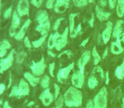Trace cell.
<instances>
[{
  "instance_id": "5bb4252c",
  "label": "cell",
  "mask_w": 124,
  "mask_h": 108,
  "mask_svg": "<svg viewBox=\"0 0 124 108\" xmlns=\"http://www.w3.org/2000/svg\"><path fill=\"white\" fill-rule=\"evenodd\" d=\"M110 51L115 55H119L124 51V48L122 46V39L121 37L116 38V41H112L110 45Z\"/></svg>"
},
{
  "instance_id": "7a4b0ae2",
  "label": "cell",
  "mask_w": 124,
  "mask_h": 108,
  "mask_svg": "<svg viewBox=\"0 0 124 108\" xmlns=\"http://www.w3.org/2000/svg\"><path fill=\"white\" fill-rule=\"evenodd\" d=\"M37 21L38 22V25L36 27V31H38L42 36H47L50 30V21L48 13L45 10H40L38 13Z\"/></svg>"
},
{
  "instance_id": "681fc988",
  "label": "cell",
  "mask_w": 124,
  "mask_h": 108,
  "mask_svg": "<svg viewBox=\"0 0 124 108\" xmlns=\"http://www.w3.org/2000/svg\"><path fill=\"white\" fill-rule=\"evenodd\" d=\"M93 21H94V17H93V14L92 15V17H91V19L89 20V25H90V26L91 27H93Z\"/></svg>"
},
{
  "instance_id": "bcb514c9",
  "label": "cell",
  "mask_w": 124,
  "mask_h": 108,
  "mask_svg": "<svg viewBox=\"0 0 124 108\" xmlns=\"http://www.w3.org/2000/svg\"><path fill=\"white\" fill-rule=\"evenodd\" d=\"M99 4H100V5L101 6V7H105L107 4V2H106V0H100Z\"/></svg>"
},
{
  "instance_id": "277c9868",
  "label": "cell",
  "mask_w": 124,
  "mask_h": 108,
  "mask_svg": "<svg viewBox=\"0 0 124 108\" xmlns=\"http://www.w3.org/2000/svg\"><path fill=\"white\" fill-rule=\"evenodd\" d=\"M15 53H16V50H11L9 55L6 57V58H3L0 60V74H3L4 71L8 70L12 66L15 59Z\"/></svg>"
},
{
  "instance_id": "f35d334b",
  "label": "cell",
  "mask_w": 124,
  "mask_h": 108,
  "mask_svg": "<svg viewBox=\"0 0 124 108\" xmlns=\"http://www.w3.org/2000/svg\"><path fill=\"white\" fill-rule=\"evenodd\" d=\"M64 19V18H60V19H58L56 21H55L54 25V31H57V30H58L59 26H60V23H61V21Z\"/></svg>"
},
{
  "instance_id": "d4e9b609",
  "label": "cell",
  "mask_w": 124,
  "mask_h": 108,
  "mask_svg": "<svg viewBox=\"0 0 124 108\" xmlns=\"http://www.w3.org/2000/svg\"><path fill=\"white\" fill-rule=\"evenodd\" d=\"M99 84V81L97 79V78L95 77L94 75H91L89 78H88V86L89 89H93L97 85Z\"/></svg>"
},
{
  "instance_id": "52a82bcc",
  "label": "cell",
  "mask_w": 124,
  "mask_h": 108,
  "mask_svg": "<svg viewBox=\"0 0 124 108\" xmlns=\"http://www.w3.org/2000/svg\"><path fill=\"white\" fill-rule=\"evenodd\" d=\"M71 84L77 89H82L84 84V73H82L80 70L74 72L71 76Z\"/></svg>"
},
{
  "instance_id": "ee69618b",
  "label": "cell",
  "mask_w": 124,
  "mask_h": 108,
  "mask_svg": "<svg viewBox=\"0 0 124 108\" xmlns=\"http://www.w3.org/2000/svg\"><path fill=\"white\" fill-rule=\"evenodd\" d=\"M86 108H94V104H93V101L89 100V101L87 102Z\"/></svg>"
},
{
  "instance_id": "4316f807",
  "label": "cell",
  "mask_w": 124,
  "mask_h": 108,
  "mask_svg": "<svg viewBox=\"0 0 124 108\" xmlns=\"http://www.w3.org/2000/svg\"><path fill=\"white\" fill-rule=\"evenodd\" d=\"M78 15V14H71L69 16V20H70V26H69V31L70 34L74 31L75 30V17Z\"/></svg>"
},
{
  "instance_id": "816d5d0a",
  "label": "cell",
  "mask_w": 124,
  "mask_h": 108,
  "mask_svg": "<svg viewBox=\"0 0 124 108\" xmlns=\"http://www.w3.org/2000/svg\"><path fill=\"white\" fill-rule=\"evenodd\" d=\"M107 54H108V48H105V51H104V54H103V57H104V58L106 57Z\"/></svg>"
},
{
  "instance_id": "3957f363",
  "label": "cell",
  "mask_w": 124,
  "mask_h": 108,
  "mask_svg": "<svg viewBox=\"0 0 124 108\" xmlns=\"http://www.w3.org/2000/svg\"><path fill=\"white\" fill-rule=\"evenodd\" d=\"M107 89L102 87L93 99L94 108H107Z\"/></svg>"
},
{
  "instance_id": "8992f818",
  "label": "cell",
  "mask_w": 124,
  "mask_h": 108,
  "mask_svg": "<svg viewBox=\"0 0 124 108\" xmlns=\"http://www.w3.org/2000/svg\"><path fill=\"white\" fill-rule=\"evenodd\" d=\"M74 66H75L74 63H71V64H70L67 67L60 69V70L58 71V74H57V79H58L59 82L64 83L65 81L67 79L71 71L74 69Z\"/></svg>"
},
{
  "instance_id": "5b68a950",
  "label": "cell",
  "mask_w": 124,
  "mask_h": 108,
  "mask_svg": "<svg viewBox=\"0 0 124 108\" xmlns=\"http://www.w3.org/2000/svg\"><path fill=\"white\" fill-rule=\"evenodd\" d=\"M31 71H32L33 74L35 76H40L42 74H43L45 71V68H46V64H45L44 57H42L41 60L38 63L32 62L30 66Z\"/></svg>"
},
{
  "instance_id": "d6986e66",
  "label": "cell",
  "mask_w": 124,
  "mask_h": 108,
  "mask_svg": "<svg viewBox=\"0 0 124 108\" xmlns=\"http://www.w3.org/2000/svg\"><path fill=\"white\" fill-rule=\"evenodd\" d=\"M95 12H96L97 18H98L100 21L107 20L110 16V13L104 11L103 9H101V7L99 5H97L96 8H95Z\"/></svg>"
},
{
  "instance_id": "b9f144b4",
  "label": "cell",
  "mask_w": 124,
  "mask_h": 108,
  "mask_svg": "<svg viewBox=\"0 0 124 108\" xmlns=\"http://www.w3.org/2000/svg\"><path fill=\"white\" fill-rule=\"evenodd\" d=\"M54 67H55L54 63H52V64H49V74L51 76H54Z\"/></svg>"
},
{
  "instance_id": "7402d4cb",
  "label": "cell",
  "mask_w": 124,
  "mask_h": 108,
  "mask_svg": "<svg viewBox=\"0 0 124 108\" xmlns=\"http://www.w3.org/2000/svg\"><path fill=\"white\" fill-rule=\"evenodd\" d=\"M60 36V35L59 34L58 31L54 33V34H51L48 37V50L53 49L54 47H55V43H56V41L59 37Z\"/></svg>"
},
{
  "instance_id": "9a60e30c",
  "label": "cell",
  "mask_w": 124,
  "mask_h": 108,
  "mask_svg": "<svg viewBox=\"0 0 124 108\" xmlns=\"http://www.w3.org/2000/svg\"><path fill=\"white\" fill-rule=\"evenodd\" d=\"M112 31H113V24H112L111 21H108L106 23V28L102 32V39H103L105 44H106L110 41V37H111Z\"/></svg>"
},
{
  "instance_id": "7dc6e473",
  "label": "cell",
  "mask_w": 124,
  "mask_h": 108,
  "mask_svg": "<svg viewBox=\"0 0 124 108\" xmlns=\"http://www.w3.org/2000/svg\"><path fill=\"white\" fill-rule=\"evenodd\" d=\"M88 41H89V38L88 37L87 39H85L84 41H83V42L81 43V46H86V44L88 42Z\"/></svg>"
},
{
  "instance_id": "91938a15",
  "label": "cell",
  "mask_w": 124,
  "mask_h": 108,
  "mask_svg": "<svg viewBox=\"0 0 124 108\" xmlns=\"http://www.w3.org/2000/svg\"><path fill=\"white\" fill-rule=\"evenodd\" d=\"M32 104H34V102H33V101H32V102H31V103H30V104L28 105V106H31V105H32Z\"/></svg>"
},
{
  "instance_id": "f1b7e54d",
  "label": "cell",
  "mask_w": 124,
  "mask_h": 108,
  "mask_svg": "<svg viewBox=\"0 0 124 108\" xmlns=\"http://www.w3.org/2000/svg\"><path fill=\"white\" fill-rule=\"evenodd\" d=\"M46 38H47V36H43L41 38H39V39L36 40V41H33L32 42H31V45H32V46L34 48L40 47V46H41L43 44V42L45 41Z\"/></svg>"
},
{
  "instance_id": "f546056e",
  "label": "cell",
  "mask_w": 124,
  "mask_h": 108,
  "mask_svg": "<svg viewBox=\"0 0 124 108\" xmlns=\"http://www.w3.org/2000/svg\"><path fill=\"white\" fill-rule=\"evenodd\" d=\"M26 57V53L24 51L19 52L17 55H16V63H17L18 64H21L23 63V61L25 60V57Z\"/></svg>"
},
{
  "instance_id": "ab89813d",
  "label": "cell",
  "mask_w": 124,
  "mask_h": 108,
  "mask_svg": "<svg viewBox=\"0 0 124 108\" xmlns=\"http://www.w3.org/2000/svg\"><path fill=\"white\" fill-rule=\"evenodd\" d=\"M54 1H56V0H47V3H46V8L48 9H52V8H54Z\"/></svg>"
},
{
  "instance_id": "44dd1931",
  "label": "cell",
  "mask_w": 124,
  "mask_h": 108,
  "mask_svg": "<svg viewBox=\"0 0 124 108\" xmlns=\"http://www.w3.org/2000/svg\"><path fill=\"white\" fill-rule=\"evenodd\" d=\"M11 47V45L7 40L0 41V57H3L6 55L7 51Z\"/></svg>"
},
{
  "instance_id": "c3c4849f",
  "label": "cell",
  "mask_w": 124,
  "mask_h": 108,
  "mask_svg": "<svg viewBox=\"0 0 124 108\" xmlns=\"http://www.w3.org/2000/svg\"><path fill=\"white\" fill-rule=\"evenodd\" d=\"M109 81H110V79H109V72H106V74H105V84H108Z\"/></svg>"
},
{
  "instance_id": "1f68e13d",
  "label": "cell",
  "mask_w": 124,
  "mask_h": 108,
  "mask_svg": "<svg viewBox=\"0 0 124 108\" xmlns=\"http://www.w3.org/2000/svg\"><path fill=\"white\" fill-rule=\"evenodd\" d=\"M88 0H73V4L76 7L81 8V7H84L88 4Z\"/></svg>"
},
{
  "instance_id": "603a6c76",
  "label": "cell",
  "mask_w": 124,
  "mask_h": 108,
  "mask_svg": "<svg viewBox=\"0 0 124 108\" xmlns=\"http://www.w3.org/2000/svg\"><path fill=\"white\" fill-rule=\"evenodd\" d=\"M116 14L120 18H122L124 15V0H117Z\"/></svg>"
},
{
  "instance_id": "836d02e7",
  "label": "cell",
  "mask_w": 124,
  "mask_h": 108,
  "mask_svg": "<svg viewBox=\"0 0 124 108\" xmlns=\"http://www.w3.org/2000/svg\"><path fill=\"white\" fill-rule=\"evenodd\" d=\"M81 29H82V25H81V24H79V25H78V27L75 28L74 31H73V32L71 33V34H70V36H71V38L76 37V36H78V35L80 33V31H81Z\"/></svg>"
},
{
  "instance_id": "f6af8a7d",
  "label": "cell",
  "mask_w": 124,
  "mask_h": 108,
  "mask_svg": "<svg viewBox=\"0 0 124 108\" xmlns=\"http://www.w3.org/2000/svg\"><path fill=\"white\" fill-rule=\"evenodd\" d=\"M6 89V86L4 84H0V95H2Z\"/></svg>"
},
{
  "instance_id": "83f0119b",
  "label": "cell",
  "mask_w": 124,
  "mask_h": 108,
  "mask_svg": "<svg viewBox=\"0 0 124 108\" xmlns=\"http://www.w3.org/2000/svg\"><path fill=\"white\" fill-rule=\"evenodd\" d=\"M50 83V78L48 75H45L42 78V79L40 80V84H41V87L43 88L44 89H48V86H49Z\"/></svg>"
},
{
  "instance_id": "ac0fdd59",
  "label": "cell",
  "mask_w": 124,
  "mask_h": 108,
  "mask_svg": "<svg viewBox=\"0 0 124 108\" xmlns=\"http://www.w3.org/2000/svg\"><path fill=\"white\" fill-rule=\"evenodd\" d=\"M124 24V21L122 19H119L116 21L115 26L113 27V31H112V36L114 38L121 37L122 34V25Z\"/></svg>"
},
{
  "instance_id": "f907efd6",
  "label": "cell",
  "mask_w": 124,
  "mask_h": 108,
  "mask_svg": "<svg viewBox=\"0 0 124 108\" xmlns=\"http://www.w3.org/2000/svg\"><path fill=\"white\" fill-rule=\"evenodd\" d=\"M3 108H12L10 106H9V102L8 101H5V102L4 103V106H3Z\"/></svg>"
},
{
  "instance_id": "8fae6325",
  "label": "cell",
  "mask_w": 124,
  "mask_h": 108,
  "mask_svg": "<svg viewBox=\"0 0 124 108\" xmlns=\"http://www.w3.org/2000/svg\"><path fill=\"white\" fill-rule=\"evenodd\" d=\"M39 99L42 101V103L44 106H48L49 105H51L53 103L54 100V95H52V93L50 92V89H46L41 93V95H39Z\"/></svg>"
},
{
  "instance_id": "680465c9",
  "label": "cell",
  "mask_w": 124,
  "mask_h": 108,
  "mask_svg": "<svg viewBox=\"0 0 124 108\" xmlns=\"http://www.w3.org/2000/svg\"><path fill=\"white\" fill-rule=\"evenodd\" d=\"M88 1L89 3H93V1H94V0H88Z\"/></svg>"
},
{
  "instance_id": "7bdbcfd3",
  "label": "cell",
  "mask_w": 124,
  "mask_h": 108,
  "mask_svg": "<svg viewBox=\"0 0 124 108\" xmlns=\"http://www.w3.org/2000/svg\"><path fill=\"white\" fill-rule=\"evenodd\" d=\"M117 0H109V5H110V9H114L116 5Z\"/></svg>"
},
{
  "instance_id": "9c48e42d",
  "label": "cell",
  "mask_w": 124,
  "mask_h": 108,
  "mask_svg": "<svg viewBox=\"0 0 124 108\" xmlns=\"http://www.w3.org/2000/svg\"><path fill=\"white\" fill-rule=\"evenodd\" d=\"M21 24V19L19 17L17 11H14L12 14V22H11V27L9 29V36L11 37H15L16 35L17 34L16 30L18 29V27L20 26Z\"/></svg>"
},
{
  "instance_id": "cb8c5ba5",
  "label": "cell",
  "mask_w": 124,
  "mask_h": 108,
  "mask_svg": "<svg viewBox=\"0 0 124 108\" xmlns=\"http://www.w3.org/2000/svg\"><path fill=\"white\" fill-rule=\"evenodd\" d=\"M115 75L118 79H122L124 78V59L122 64L116 69Z\"/></svg>"
},
{
  "instance_id": "6da1fadb",
  "label": "cell",
  "mask_w": 124,
  "mask_h": 108,
  "mask_svg": "<svg viewBox=\"0 0 124 108\" xmlns=\"http://www.w3.org/2000/svg\"><path fill=\"white\" fill-rule=\"evenodd\" d=\"M64 103L67 107H79L83 104V94L78 89L70 87L65 92Z\"/></svg>"
},
{
  "instance_id": "ba28073f",
  "label": "cell",
  "mask_w": 124,
  "mask_h": 108,
  "mask_svg": "<svg viewBox=\"0 0 124 108\" xmlns=\"http://www.w3.org/2000/svg\"><path fill=\"white\" fill-rule=\"evenodd\" d=\"M69 33H70L69 28L66 27V29H65L63 34L60 35V37L57 39L56 43H55V48H56V50L60 51L62 48L66 46V44H67V42H68V34H69Z\"/></svg>"
},
{
  "instance_id": "11a10c76",
  "label": "cell",
  "mask_w": 124,
  "mask_h": 108,
  "mask_svg": "<svg viewBox=\"0 0 124 108\" xmlns=\"http://www.w3.org/2000/svg\"><path fill=\"white\" fill-rule=\"evenodd\" d=\"M62 1H64V2H66V3H69L70 4V1H71V0H62Z\"/></svg>"
},
{
  "instance_id": "30bf717a",
  "label": "cell",
  "mask_w": 124,
  "mask_h": 108,
  "mask_svg": "<svg viewBox=\"0 0 124 108\" xmlns=\"http://www.w3.org/2000/svg\"><path fill=\"white\" fill-rule=\"evenodd\" d=\"M17 11L20 16H25L29 14L30 4L28 0H20L17 4Z\"/></svg>"
},
{
  "instance_id": "d6a6232c",
  "label": "cell",
  "mask_w": 124,
  "mask_h": 108,
  "mask_svg": "<svg viewBox=\"0 0 124 108\" xmlns=\"http://www.w3.org/2000/svg\"><path fill=\"white\" fill-rule=\"evenodd\" d=\"M13 13H12V7H9V9H7L5 11H4V19H9V18H11V16H12Z\"/></svg>"
},
{
  "instance_id": "484cf974",
  "label": "cell",
  "mask_w": 124,
  "mask_h": 108,
  "mask_svg": "<svg viewBox=\"0 0 124 108\" xmlns=\"http://www.w3.org/2000/svg\"><path fill=\"white\" fill-rule=\"evenodd\" d=\"M91 54L93 57V64H94V65H98L99 63L101 61V57H100V54H99V52L97 51L96 47H93V49H92Z\"/></svg>"
},
{
  "instance_id": "e0dca14e",
  "label": "cell",
  "mask_w": 124,
  "mask_h": 108,
  "mask_svg": "<svg viewBox=\"0 0 124 108\" xmlns=\"http://www.w3.org/2000/svg\"><path fill=\"white\" fill-rule=\"evenodd\" d=\"M69 7V3H66L62 1V0H56V2L54 4V11L59 14H61V13H64L66 9Z\"/></svg>"
},
{
  "instance_id": "74e56055",
  "label": "cell",
  "mask_w": 124,
  "mask_h": 108,
  "mask_svg": "<svg viewBox=\"0 0 124 108\" xmlns=\"http://www.w3.org/2000/svg\"><path fill=\"white\" fill-rule=\"evenodd\" d=\"M44 0H31V4L35 6L36 8H40L43 4Z\"/></svg>"
},
{
  "instance_id": "d590c367",
  "label": "cell",
  "mask_w": 124,
  "mask_h": 108,
  "mask_svg": "<svg viewBox=\"0 0 124 108\" xmlns=\"http://www.w3.org/2000/svg\"><path fill=\"white\" fill-rule=\"evenodd\" d=\"M18 86H16V85H15V86H13L12 87V89H11V91H10V94H9V96L10 97H15V96H17L18 97Z\"/></svg>"
},
{
  "instance_id": "db71d44e",
  "label": "cell",
  "mask_w": 124,
  "mask_h": 108,
  "mask_svg": "<svg viewBox=\"0 0 124 108\" xmlns=\"http://www.w3.org/2000/svg\"><path fill=\"white\" fill-rule=\"evenodd\" d=\"M121 39H122V42L124 43V33L122 35V38H121Z\"/></svg>"
},
{
  "instance_id": "7c38bea8",
  "label": "cell",
  "mask_w": 124,
  "mask_h": 108,
  "mask_svg": "<svg viewBox=\"0 0 124 108\" xmlns=\"http://www.w3.org/2000/svg\"><path fill=\"white\" fill-rule=\"evenodd\" d=\"M90 57H91V52L89 51H85L78 60V66L79 68V70L82 73H84V68L86 64L88 63V61L90 60Z\"/></svg>"
},
{
  "instance_id": "9f6ffc18",
  "label": "cell",
  "mask_w": 124,
  "mask_h": 108,
  "mask_svg": "<svg viewBox=\"0 0 124 108\" xmlns=\"http://www.w3.org/2000/svg\"><path fill=\"white\" fill-rule=\"evenodd\" d=\"M122 108H124V98L122 99Z\"/></svg>"
},
{
  "instance_id": "60d3db41",
  "label": "cell",
  "mask_w": 124,
  "mask_h": 108,
  "mask_svg": "<svg viewBox=\"0 0 124 108\" xmlns=\"http://www.w3.org/2000/svg\"><path fill=\"white\" fill-rule=\"evenodd\" d=\"M24 45L26 46V47H27V48H31V46H32V45H31V41H30L29 38H28L27 36L24 38Z\"/></svg>"
},
{
  "instance_id": "f5cc1de1",
  "label": "cell",
  "mask_w": 124,
  "mask_h": 108,
  "mask_svg": "<svg viewBox=\"0 0 124 108\" xmlns=\"http://www.w3.org/2000/svg\"><path fill=\"white\" fill-rule=\"evenodd\" d=\"M48 54L50 56V57H55V54H54V53L52 52V51H50V50H48Z\"/></svg>"
},
{
  "instance_id": "ffe728a7",
  "label": "cell",
  "mask_w": 124,
  "mask_h": 108,
  "mask_svg": "<svg viewBox=\"0 0 124 108\" xmlns=\"http://www.w3.org/2000/svg\"><path fill=\"white\" fill-rule=\"evenodd\" d=\"M24 78L28 81V83H29L31 86H33V87L37 86L40 83V79H39V78L36 77L34 74H31V73H29V72L25 73V74H24Z\"/></svg>"
},
{
  "instance_id": "94428289",
  "label": "cell",
  "mask_w": 124,
  "mask_h": 108,
  "mask_svg": "<svg viewBox=\"0 0 124 108\" xmlns=\"http://www.w3.org/2000/svg\"><path fill=\"white\" fill-rule=\"evenodd\" d=\"M3 104V101H2V100H0V106Z\"/></svg>"
},
{
  "instance_id": "6f0895ef",
  "label": "cell",
  "mask_w": 124,
  "mask_h": 108,
  "mask_svg": "<svg viewBox=\"0 0 124 108\" xmlns=\"http://www.w3.org/2000/svg\"><path fill=\"white\" fill-rule=\"evenodd\" d=\"M1 6H2V4H1V0H0V13H1Z\"/></svg>"
},
{
  "instance_id": "e575fe53",
  "label": "cell",
  "mask_w": 124,
  "mask_h": 108,
  "mask_svg": "<svg viewBox=\"0 0 124 108\" xmlns=\"http://www.w3.org/2000/svg\"><path fill=\"white\" fill-rule=\"evenodd\" d=\"M96 72H97V73H100L101 79H104V78H105L104 71H103V69H102L100 67V66H96V67L94 68V69H93V74H94V73H96Z\"/></svg>"
},
{
  "instance_id": "8d00e7d4",
  "label": "cell",
  "mask_w": 124,
  "mask_h": 108,
  "mask_svg": "<svg viewBox=\"0 0 124 108\" xmlns=\"http://www.w3.org/2000/svg\"><path fill=\"white\" fill-rule=\"evenodd\" d=\"M54 100H56L57 98L60 96V86H59L58 84H54Z\"/></svg>"
},
{
  "instance_id": "4dcf8cb0",
  "label": "cell",
  "mask_w": 124,
  "mask_h": 108,
  "mask_svg": "<svg viewBox=\"0 0 124 108\" xmlns=\"http://www.w3.org/2000/svg\"><path fill=\"white\" fill-rule=\"evenodd\" d=\"M64 104V97L60 95L55 100V106L54 108H62Z\"/></svg>"
},
{
  "instance_id": "2e32d148",
  "label": "cell",
  "mask_w": 124,
  "mask_h": 108,
  "mask_svg": "<svg viewBox=\"0 0 124 108\" xmlns=\"http://www.w3.org/2000/svg\"><path fill=\"white\" fill-rule=\"evenodd\" d=\"M31 19H28L23 24V25L21 26V28L20 29V31H18L17 34L16 35V36H15V38H16L17 41H21L22 39H24L25 35H26V30L28 29L29 25H31Z\"/></svg>"
},
{
  "instance_id": "4fadbf2b",
  "label": "cell",
  "mask_w": 124,
  "mask_h": 108,
  "mask_svg": "<svg viewBox=\"0 0 124 108\" xmlns=\"http://www.w3.org/2000/svg\"><path fill=\"white\" fill-rule=\"evenodd\" d=\"M18 97H22V96L28 95L30 93V87L29 84L24 79H21L20 80V84L18 86Z\"/></svg>"
}]
</instances>
